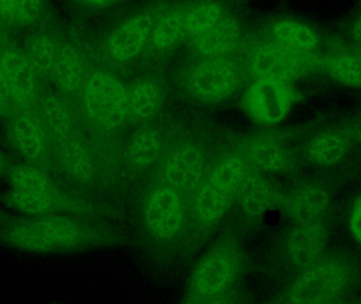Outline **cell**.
I'll list each match as a JSON object with an SVG mask.
<instances>
[{"mask_svg":"<svg viewBox=\"0 0 361 304\" xmlns=\"http://www.w3.org/2000/svg\"><path fill=\"white\" fill-rule=\"evenodd\" d=\"M248 154L258 167L267 171H280L288 165L286 150L273 140H257L250 146Z\"/></svg>","mask_w":361,"mask_h":304,"instance_id":"cell-19","label":"cell"},{"mask_svg":"<svg viewBox=\"0 0 361 304\" xmlns=\"http://www.w3.org/2000/svg\"><path fill=\"white\" fill-rule=\"evenodd\" d=\"M221 8L214 4H205L193 8L186 16V30L193 37L200 38L222 20Z\"/></svg>","mask_w":361,"mask_h":304,"instance_id":"cell-24","label":"cell"},{"mask_svg":"<svg viewBox=\"0 0 361 304\" xmlns=\"http://www.w3.org/2000/svg\"><path fill=\"white\" fill-rule=\"evenodd\" d=\"M146 221L154 235L171 237L180 223V205L177 195L169 189H160L150 197L146 210Z\"/></svg>","mask_w":361,"mask_h":304,"instance_id":"cell-8","label":"cell"},{"mask_svg":"<svg viewBox=\"0 0 361 304\" xmlns=\"http://www.w3.org/2000/svg\"><path fill=\"white\" fill-rule=\"evenodd\" d=\"M149 30L150 21L146 17H135L127 21L111 38L110 51L112 55L120 61L135 56L145 44Z\"/></svg>","mask_w":361,"mask_h":304,"instance_id":"cell-11","label":"cell"},{"mask_svg":"<svg viewBox=\"0 0 361 304\" xmlns=\"http://www.w3.org/2000/svg\"><path fill=\"white\" fill-rule=\"evenodd\" d=\"M203 159L197 150L186 148L171 155L165 167V176L173 186L189 188L201 178Z\"/></svg>","mask_w":361,"mask_h":304,"instance_id":"cell-13","label":"cell"},{"mask_svg":"<svg viewBox=\"0 0 361 304\" xmlns=\"http://www.w3.org/2000/svg\"><path fill=\"white\" fill-rule=\"evenodd\" d=\"M347 274L337 263H317L307 269L290 292L293 304H329L345 290Z\"/></svg>","mask_w":361,"mask_h":304,"instance_id":"cell-2","label":"cell"},{"mask_svg":"<svg viewBox=\"0 0 361 304\" xmlns=\"http://www.w3.org/2000/svg\"><path fill=\"white\" fill-rule=\"evenodd\" d=\"M330 71L339 82L351 86H361V59L353 56H341L333 59Z\"/></svg>","mask_w":361,"mask_h":304,"instance_id":"cell-32","label":"cell"},{"mask_svg":"<svg viewBox=\"0 0 361 304\" xmlns=\"http://www.w3.org/2000/svg\"><path fill=\"white\" fill-rule=\"evenodd\" d=\"M57 53L59 49L56 44L47 36H36L27 44V61L34 71L39 74L51 73L56 61Z\"/></svg>","mask_w":361,"mask_h":304,"instance_id":"cell-23","label":"cell"},{"mask_svg":"<svg viewBox=\"0 0 361 304\" xmlns=\"http://www.w3.org/2000/svg\"><path fill=\"white\" fill-rule=\"evenodd\" d=\"M237 75L231 63L224 61H210L200 66L191 76L193 92L204 99H218L226 97L235 88Z\"/></svg>","mask_w":361,"mask_h":304,"instance_id":"cell-7","label":"cell"},{"mask_svg":"<svg viewBox=\"0 0 361 304\" xmlns=\"http://www.w3.org/2000/svg\"><path fill=\"white\" fill-rule=\"evenodd\" d=\"M84 102L89 114L105 126H116L129 114L126 91L107 74L97 73L89 78L85 85Z\"/></svg>","mask_w":361,"mask_h":304,"instance_id":"cell-1","label":"cell"},{"mask_svg":"<svg viewBox=\"0 0 361 304\" xmlns=\"http://www.w3.org/2000/svg\"><path fill=\"white\" fill-rule=\"evenodd\" d=\"M238 40L237 25L228 19L219 21L212 30L197 38V47L207 56H219L235 48Z\"/></svg>","mask_w":361,"mask_h":304,"instance_id":"cell-16","label":"cell"},{"mask_svg":"<svg viewBox=\"0 0 361 304\" xmlns=\"http://www.w3.org/2000/svg\"><path fill=\"white\" fill-rule=\"evenodd\" d=\"M245 178L243 163L238 159H228L216 167L210 180L231 195L241 187Z\"/></svg>","mask_w":361,"mask_h":304,"instance_id":"cell-27","label":"cell"},{"mask_svg":"<svg viewBox=\"0 0 361 304\" xmlns=\"http://www.w3.org/2000/svg\"><path fill=\"white\" fill-rule=\"evenodd\" d=\"M33 218L42 236V254L71 250L86 240L84 227L67 217L46 214Z\"/></svg>","mask_w":361,"mask_h":304,"instance_id":"cell-4","label":"cell"},{"mask_svg":"<svg viewBox=\"0 0 361 304\" xmlns=\"http://www.w3.org/2000/svg\"><path fill=\"white\" fill-rule=\"evenodd\" d=\"M348 147L349 141L343 133L330 131L312 140L307 152L316 163L329 165L339 161L347 152Z\"/></svg>","mask_w":361,"mask_h":304,"instance_id":"cell-17","label":"cell"},{"mask_svg":"<svg viewBox=\"0 0 361 304\" xmlns=\"http://www.w3.org/2000/svg\"><path fill=\"white\" fill-rule=\"evenodd\" d=\"M247 105L258 120L275 123L286 116L290 105V95L283 83L261 80L248 92Z\"/></svg>","mask_w":361,"mask_h":304,"instance_id":"cell-6","label":"cell"},{"mask_svg":"<svg viewBox=\"0 0 361 304\" xmlns=\"http://www.w3.org/2000/svg\"><path fill=\"white\" fill-rule=\"evenodd\" d=\"M159 91L154 84L142 83L135 87L129 97V112L133 116L144 118L154 114L158 107Z\"/></svg>","mask_w":361,"mask_h":304,"instance_id":"cell-28","label":"cell"},{"mask_svg":"<svg viewBox=\"0 0 361 304\" xmlns=\"http://www.w3.org/2000/svg\"><path fill=\"white\" fill-rule=\"evenodd\" d=\"M12 190L20 193H40L53 189L44 174L33 168L18 166L10 174Z\"/></svg>","mask_w":361,"mask_h":304,"instance_id":"cell-25","label":"cell"},{"mask_svg":"<svg viewBox=\"0 0 361 304\" xmlns=\"http://www.w3.org/2000/svg\"><path fill=\"white\" fill-rule=\"evenodd\" d=\"M240 188L242 205L250 214H258L265 212L273 201L271 187L262 178L246 176Z\"/></svg>","mask_w":361,"mask_h":304,"instance_id":"cell-20","label":"cell"},{"mask_svg":"<svg viewBox=\"0 0 361 304\" xmlns=\"http://www.w3.org/2000/svg\"><path fill=\"white\" fill-rule=\"evenodd\" d=\"M13 103H14V99H13L12 93H11L4 76L0 73V116L6 114Z\"/></svg>","mask_w":361,"mask_h":304,"instance_id":"cell-33","label":"cell"},{"mask_svg":"<svg viewBox=\"0 0 361 304\" xmlns=\"http://www.w3.org/2000/svg\"><path fill=\"white\" fill-rule=\"evenodd\" d=\"M352 225H353L354 233L361 240V202L354 212Z\"/></svg>","mask_w":361,"mask_h":304,"instance_id":"cell-34","label":"cell"},{"mask_svg":"<svg viewBox=\"0 0 361 304\" xmlns=\"http://www.w3.org/2000/svg\"><path fill=\"white\" fill-rule=\"evenodd\" d=\"M186 30V16L173 13L165 17L154 30V40L159 47L171 46Z\"/></svg>","mask_w":361,"mask_h":304,"instance_id":"cell-31","label":"cell"},{"mask_svg":"<svg viewBox=\"0 0 361 304\" xmlns=\"http://www.w3.org/2000/svg\"><path fill=\"white\" fill-rule=\"evenodd\" d=\"M42 8V2L40 1H0V18L11 23H31Z\"/></svg>","mask_w":361,"mask_h":304,"instance_id":"cell-30","label":"cell"},{"mask_svg":"<svg viewBox=\"0 0 361 304\" xmlns=\"http://www.w3.org/2000/svg\"><path fill=\"white\" fill-rule=\"evenodd\" d=\"M360 138H361V135H360Z\"/></svg>","mask_w":361,"mask_h":304,"instance_id":"cell-39","label":"cell"},{"mask_svg":"<svg viewBox=\"0 0 361 304\" xmlns=\"http://www.w3.org/2000/svg\"><path fill=\"white\" fill-rule=\"evenodd\" d=\"M44 126L47 127L53 138L63 141L67 139L71 129V116L69 109L61 99L49 97L42 105Z\"/></svg>","mask_w":361,"mask_h":304,"instance_id":"cell-21","label":"cell"},{"mask_svg":"<svg viewBox=\"0 0 361 304\" xmlns=\"http://www.w3.org/2000/svg\"><path fill=\"white\" fill-rule=\"evenodd\" d=\"M231 261L221 255L209 257L199 267L195 276V286L204 296L222 292L233 279Z\"/></svg>","mask_w":361,"mask_h":304,"instance_id":"cell-12","label":"cell"},{"mask_svg":"<svg viewBox=\"0 0 361 304\" xmlns=\"http://www.w3.org/2000/svg\"><path fill=\"white\" fill-rule=\"evenodd\" d=\"M276 38L284 48L305 53L313 50L317 44L315 33L307 25L294 21H281L274 29Z\"/></svg>","mask_w":361,"mask_h":304,"instance_id":"cell-18","label":"cell"},{"mask_svg":"<svg viewBox=\"0 0 361 304\" xmlns=\"http://www.w3.org/2000/svg\"><path fill=\"white\" fill-rule=\"evenodd\" d=\"M231 195L212 180L200 188L197 197V208L200 216L205 220L219 218L226 208Z\"/></svg>","mask_w":361,"mask_h":304,"instance_id":"cell-22","label":"cell"},{"mask_svg":"<svg viewBox=\"0 0 361 304\" xmlns=\"http://www.w3.org/2000/svg\"><path fill=\"white\" fill-rule=\"evenodd\" d=\"M328 195L316 187H305L290 195L288 212L293 218L302 223L317 222L328 207Z\"/></svg>","mask_w":361,"mask_h":304,"instance_id":"cell-14","label":"cell"},{"mask_svg":"<svg viewBox=\"0 0 361 304\" xmlns=\"http://www.w3.org/2000/svg\"><path fill=\"white\" fill-rule=\"evenodd\" d=\"M252 68L261 80L282 83L300 75L307 68V61L302 52L284 47L263 46L252 54Z\"/></svg>","mask_w":361,"mask_h":304,"instance_id":"cell-3","label":"cell"},{"mask_svg":"<svg viewBox=\"0 0 361 304\" xmlns=\"http://www.w3.org/2000/svg\"><path fill=\"white\" fill-rule=\"evenodd\" d=\"M8 138L23 155L37 157L44 152L46 133L44 125L27 112L15 114L8 123Z\"/></svg>","mask_w":361,"mask_h":304,"instance_id":"cell-10","label":"cell"},{"mask_svg":"<svg viewBox=\"0 0 361 304\" xmlns=\"http://www.w3.org/2000/svg\"><path fill=\"white\" fill-rule=\"evenodd\" d=\"M53 80L61 90L74 92L80 88L82 80V66L80 56L73 49H61L53 66Z\"/></svg>","mask_w":361,"mask_h":304,"instance_id":"cell-15","label":"cell"},{"mask_svg":"<svg viewBox=\"0 0 361 304\" xmlns=\"http://www.w3.org/2000/svg\"><path fill=\"white\" fill-rule=\"evenodd\" d=\"M63 159L68 171L74 178L85 181L90 176V154L82 144L75 141L69 142L63 150Z\"/></svg>","mask_w":361,"mask_h":304,"instance_id":"cell-29","label":"cell"},{"mask_svg":"<svg viewBox=\"0 0 361 304\" xmlns=\"http://www.w3.org/2000/svg\"><path fill=\"white\" fill-rule=\"evenodd\" d=\"M2 168H4V159H2L1 155H0V171H1Z\"/></svg>","mask_w":361,"mask_h":304,"instance_id":"cell-37","label":"cell"},{"mask_svg":"<svg viewBox=\"0 0 361 304\" xmlns=\"http://www.w3.org/2000/svg\"><path fill=\"white\" fill-rule=\"evenodd\" d=\"M160 141L154 131L137 133L130 143V157L133 163L141 167L149 166L158 157Z\"/></svg>","mask_w":361,"mask_h":304,"instance_id":"cell-26","label":"cell"},{"mask_svg":"<svg viewBox=\"0 0 361 304\" xmlns=\"http://www.w3.org/2000/svg\"><path fill=\"white\" fill-rule=\"evenodd\" d=\"M324 245V231L318 222L302 223L288 240L290 258L299 267L310 269L317 265Z\"/></svg>","mask_w":361,"mask_h":304,"instance_id":"cell-9","label":"cell"},{"mask_svg":"<svg viewBox=\"0 0 361 304\" xmlns=\"http://www.w3.org/2000/svg\"><path fill=\"white\" fill-rule=\"evenodd\" d=\"M329 304H345V303H329Z\"/></svg>","mask_w":361,"mask_h":304,"instance_id":"cell-38","label":"cell"},{"mask_svg":"<svg viewBox=\"0 0 361 304\" xmlns=\"http://www.w3.org/2000/svg\"><path fill=\"white\" fill-rule=\"evenodd\" d=\"M205 297V299L200 300L199 303L195 304H231L227 299L221 298V297L216 296V295Z\"/></svg>","mask_w":361,"mask_h":304,"instance_id":"cell-35","label":"cell"},{"mask_svg":"<svg viewBox=\"0 0 361 304\" xmlns=\"http://www.w3.org/2000/svg\"><path fill=\"white\" fill-rule=\"evenodd\" d=\"M355 33L358 39H360L361 42V18L360 23H357V27H356Z\"/></svg>","mask_w":361,"mask_h":304,"instance_id":"cell-36","label":"cell"},{"mask_svg":"<svg viewBox=\"0 0 361 304\" xmlns=\"http://www.w3.org/2000/svg\"><path fill=\"white\" fill-rule=\"evenodd\" d=\"M0 73L4 76L14 103L25 107L34 99L36 91L35 71L27 56L14 50L0 54Z\"/></svg>","mask_w":361,"mask_h":304,"instance_id":"cell-5","label":"cell"}]
</instances>
